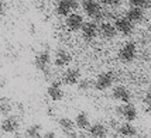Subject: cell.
Instances as JSON below:
<instances>
[{
	"label": "cell",
	"mask_w": 151,
	"mask_h": 138,
	"mask_svg": "<svg viewBox=\"0 0 151 138\" xmlns=\"http://www.w3.org/2000/svg\"><path fill=\"white\" fill-rule=\"evenodd\" d=\"M81 6H82V10L83 13L89 17L91 20H95V21H100L103 19V9L100 6L98 0H82L81 1Z\"/></svg>",
	"instance_id": "cell-1"
},
{
	"label": "cell",
	"mask_w": 151,
	"mask_h": 138,
	"mask_svg": "<svg viewBox=\"0 0 151 138\" xmlns=\"http://www.w3.org/2000/svg\"><path fill=\"white\" fill-rule=\"evenodd\" d=\"M113 83H114V73L112 71H106L96 76V79L93 80V87L99 92H105L109 87H112Z\"/></svg>",
	"instance_id": "cell-2"
},
{
	"label": "cell",
	"mask_w": 151,
	"mask_h": 138,
	"mask_svg": "<svg viewBox=\"0 0 151 138\" xmlns=\"http://www.w3.org/2000/svg\"><path fill=\"white\" fill-rule=\"evenodd\" d=\"M117 56L123 64H130V62H133V61L136 59V56H137V45H136L133 41H127V42L123 44V46L119 49Z\"/></svg>",
	"instance_id": "cell-3"
},
{
	"label": "cell",
	"mask_w": 151,
	"mask_h": 138,
	"mask_svg": "<svg viewBox=\"0 0 151 138\" xmlns=\"http://www.w3.org/2000/svg\"><path fill=\"white\" fill-rule=\"evenodd\" d=\"M34 66H35L37 71H40V72H42V73L51 69V52H50L48 48L40 51L35 55V58H34Z\"/></svg>",
	"instance_id": "cell-4"
},
{
	"label": "cell",
	"mask_w": 151,
	"mask_h": 138,
	"mask_svg": "<svg viewBox=\"0 0 151 138\" xmlns=\"http://www.w3.org/2000/svg\"><path fill=\"white\" fill-rule=\"evenodd\" d=\"M114 112H116V114H117V117L123 118L124 121H134V120L137 118V116H138L136 106L132 104L130 102H129V103H123V104L117 106Z\"/></svg>",
	"instance_id": "cell-5"
},
{
	"label": "cell",
	"mask_w": 151,
	"mask_h": 138,
	"mask_svg": "<svg viewBox=\"0 0 151 138\" xmlns=\"http://www.w3.org/2000/svg\"><path fill=\"white\" fill-rule=\"evenodd\" d=\"M81 33H82V38L91 42L93 39L96 38L99 35V26H98V21L95 20H91V21H85L83 26L81 28Z\"/></svg>",
	"instance_id": "cell-6"
},
{
	"label": "cell",
	"mask_w": 151,
	"mask_h": 138,
	"mask_svg": "<svg viewBox=\"0 0 151 138\" xmlns=\"http://www.w3.org/2000/svg\"><path fill=\"white\" fill-rule=\"evenodd\" d=\"M79 7L78 1H69V0H58L55 4V13L59 17H66L72 13L73 10H76Z\"/></svg>",
	"instance_id": "cell-7"
},
{
	"label": "cell",
	"mask_w": 151,
	"mask_h": 138,
	"mask_svg": "<svg viewBox=\"0 0 151 138\" xmlns=\"http://www.w3.org/2000/svg\"><path fill=\"white\" fill-rule=\"evenodd\" d=\"M83 23H85L83 16L79 13H73V11L69 16H66V19H65V27L68 28V31H71V33L81 31Z\"/></svg>",
	"instance_id": "cell-8"
},
{
	"label": "cell",
	"mask_w": 151,
	"mask_h": 138,
	"mask_svg": "<svg viewBox=\"0 0 151 138\" xmlns=\"http://www.w3.org/2000/svg\"><path fill=\"white\" fill-rule=\"evenodd\" d=\"M81 69L79 68H68L65 72L62 73V78H61V82L66 86H73L78 85V82L81 80Z\"/></svg>",
	"instance_id": "cell-9"
},
{
	"label": "cell",
	"mask_w": 151,
	"mask_h": 138,
	"mask_svg": "<svg viewBox=\"0 0 151 138\" xmlns=\"http://www.w3.org/2000/svg\"><path fill=\"white\" fill-rule=\"evenodd\" d=\"M20 128V121L17 116H4L1 124H0V130L6 134H12V132L19 131Z\"/></svg>",
	"instance_id": "cell-10"
},
{
	"label": "cell",
	"mask_w": 151,
	"mask_h": 138,
	"mask_svg": "<svg viewBox=\"0 0 151 138\" xmlns=\"http://www.w3.org/2000/svg\"><path fill=\"white\" fill-rule=\"evenodd\" d=\"M114 26H116V28H117L119 34H122V35H124V37L132 35L133 31H134V23L130 21L126 16L124 17H119V19H116Z\"/></svg>",
	"instance_id": "cell-11"
},
{
	"label": "cell",
	"mask_w": 151,
	"mask_h": 138,
	"mask_svg": "<svg viewBox=\"0 0 151 138\" xmlns=\"http://www.w3.org/2000/svg\"><path fill=\"white\" fill-rule=\"evenodd\" d=\"M72 62V55L65 48H58L54 55V64L58 68H65Z\"/></svg>",
	"instance_id": "cell-12"
},
{
	"label": "cell",
	"mask_w": 151,
	"mask_h": 138,
	"mask_svg": "<svg viewBox=\"0 0 151 138\" xmlns=\"http://www.w3.org/2000/svg\"><path fill=\"white\" fill-rule=\"evenodd\" d=\"M58 125H59V128H61V131L64 132L66 137H78V134H76V131H75L76 124L73 123L72 118L61 117L58 120Z\"/></svg>",
	"instance_id": "cell-13"
},
{
	"label": "cell",
	"mask_w": 151,
	"mask_h": 138,
	"mask_svg": "<svg viewBox=\"0 0 151 138\" xmlns=\"http://www.w3.org/2000/svg\"><path fill=\"white\" fill-rule=\"evenodd\" d=\"M112 97L114 100H117L120 103H129L130 100H132V93L130 90L123 85H117L113 87L112 90Z\"/></svg>",
	"instance_id": "cell-14"
},
{
	"label": "cell",
	"mask_w": 151,
	"mask_h": 138,
	"mask_svg": "<svg viewBox=\"0 0 151 138\" xmlns=\"http://www.w3.org/2000/svg\"><path fill=\"white\" fill-rule=\"evenodd\" d=\"M117 28L114 24L112 23H109V21H103L100 26H99V34H100V37L105 39H113L116 38V35H117Z\"/></svg>",
	"instance_id": "cell-15"
},
{
	"label": "cell",
	"mask_w": 151,
	"mask_h": 138,
	"mask_svg": "<svg viewBox=\"0 0 151 138\" xmlns=\"http://www.w3.org/2000/svg\"><path fill=\"white\" fill-rule=\"evenodd\" d=\"M47 94L52 102H61L64 99V90H62L61 82H51L47 89Z\"/></svg>",
	"instance_id": "cell-16"
},
{
	"label": "cell",
	"mask_w": 151,
	"mask_h": 138,
	"mask_svg": "<svg viewBox=\"0 0 151 138\" xmlns=\"http://www.w3.org/2000/svg\"><path fill=\"white\" fill-rule=\"evenodd\" d=\"M126 17L130 20V21H133L134 24H136V23H141V21L144 20V9L132 6L126 11Z\"/></svg>",
	"instance_id": "cell-17"
},
{
	"label": "cell",
	"mask_w": 151,
	"mask_h": 138,
	"mask_svg": "<svg viewBox=\"0 0 151 138\" xmlns=\"http://www.w3.org/2000/svg\"><path fill=\"white\" fill-rule=\"evenodd\" d=\"M89 131V135L95 138H103L107 135V127L102 123H93V124L89 125L88 128Z\"/></svg>",
	"instance_id": "cell-18"
},
{
	"label": "cell",
	"mask_w": 151,
	"mask_h": 138,
	"mask_svg": "<svg viewBox=\"0 0 151 138\" xmlns=\"http://www.w3.org/2000/svg\"><path fill=\"white\" fill-rule=\"evenodd\" d=\"M117 134L123 137H134L137 134V128L132 124V121H126L117 127Z\"/></svg>",
	"instance_id": "cell-19"
},
{
	"label": "cell",
	"mask_w": 151,
	"mask_h": 138,
	"mask_svg": "<svg viewBox=\"0 0 151 138\" xmlns=\"http://www.w3.org/2000/svg\"><path fill=\"white\" fill-rule=\"evenodd\" d=\"M75 124H76V127H78L79 130H88L89 125H91V120H89L88 113H85V112L78 113L76 117H75Z\"/></svg>",
	"instance_id": "cell-20"
},
{
	"label": "cell",
	"mask_w": 151,
	"mask_h": 138,
	"mask_svg": "<svg viewBox=\"0 0 151 138\" xmlns=\"http://www.w3.org/2000/svg\"><path fill=\"white\" fill-rule=\"evenodd\" d=\"M13 112V103L9 97H0V114L1 116H9Z\"/></svg>",
	"instance_id": "cell-21"
},
{
	"label": "cell",
	"mask_w": 151,
	"mask_h": 138,
	"mask_svg": "<svg viewBox=\"0 0 151 138\" xmlns=\"http://www.w3.org/2000/svg\"><path fill=\"white\" fill-rule=\"evenodd\" d=\"M26 135L30 138H37L42 135V125L41 124H31L27 127Z\"/></svg>",
	"instance_id": "cell-22"
},
{
	"label": "cell",
	"mask_w": 151,
	"mask_h": 138,
	"mask_svg": "<svg viewBox=\"0 0 151 138\" xmlns=\"http://www.w3.org/2000/svg\"><path fill=\"white\" fill-rule=\"evenodd\" d=\"M76 87H78V90H81V92H86V90H89L91 87H93V82L88 78H81V80L78 82Z\"/></svg>",
	"instance_id": "cell-23"
},
{
	"label": "cell",
	"mask_w": 151,
	"mask_h": 138,
	"mask_svg": "<svg viewBox=\"0 0 151 138\" xmlns=\"http://www.w3.org/2000/svg\"><path fill=\"white\" fill-rule=\"evenodd\" d=\"M129 4L134 7H141V9H148L151 4V0H129Z\"/></svg>",
	"instance_id": "cell-24"
},
{
	"label": "cell",
	"mask_w": 151,
	"mask_h": 138,
	"mask_svg": "<svg viewBox=\"0 0 151 138\" xmlns=\"http://www.w3.org/2000/svg\"><path fill=\"white\" fill-rule=\"evenodd\" d=\"M144 104H145V110L148 113H151V87H148V90L144 94Z\"/></svg>",
	"instance_id": "cell-25"
},
{
	"label": "cell",
	"mask_w": 151,
	"mask_h": 138,
	"mask_svg": "<svg viewBox=\"0 0 151 138\" xmlns=\"http://www.w3.org/2000/svg\"><path fill=\"white\" fill-rule=\"evenodd\" d=\"M102 3L105 6H109V7H116L122 3V0H102Z\"/></svg>",
	"instance_id": "cell-26"
},
{
	"label": "cell",
	"mask_w": 151,
	"mask_h": 138,
	"mask_svg": "<svg viewBox=\"0 0 151 138\" xmlns=\"http://www.w3.org/2000/svg\"><path fill=\"white\" fill-rule=\"evenodd\" d=\"M4 11H6V4H4L3 0H0V16H3Z\"/></svg>",
	"instance_id": "cell-27"
},
{
	"label": "cell",
	"mask_w": 151,
	"mask_h": 138,
	"mask_svg": "<svg viewBox=\"0 0 151 138\" xmlns=\"http://www.w3.org/2000/svg\"><path fill=\"white\" fill-rule=\"evenodd\" d=\"M55 135H57V134H55L54 131H47V132H44V134H42V137H47V138L55 137Z\"/></svg>",
	"instance_id": "cell-28"
},
{
	"label": "cell",
	"mask_w": 151,
	"mask_h": 138,
	"mask_svg": "<svg viewBox=\"0 0 151 138\" xmlns=\"http://www.w3.org/2000/svg\"><path fill=\"white\" fill-rule=\"evenodd\" d=\"M69 1H78V0H69Z\"/></svg>",
	"instance_id": "cell-29"
}]
</instances>
